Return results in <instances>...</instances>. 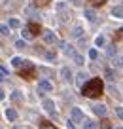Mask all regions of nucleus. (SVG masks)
<instances>
[{
	"label": "nucleus",
	"mask_w": 123,
	"mask_h": 129,
	"mask_svg": "<svg viewBox=\"0 0 123 129\" xmlns=\"http://www.w3.org/2000/svg\"><path fill=\"white\" fill-rule=\"evenodd\" d=\"M102 91H104V84H102L100 78H91V80H87L81 85V93H84L85 97H91V99L99 97Z\"/></svg>",
	"instance_id": "nucleus-1"
},
{
	"label": "nucleus",
	"mask_w": 123,
	"mask_h": 129,
	"mask_svg": "<svg viewBox=\"0 0 123 129\" xmlns=\"http://www.w3.org/2000/svg\"><path fill=\"white\" fill-rule=\"evenodd\" d=\"M34 64L32 63H28V61H23V64L19 67V76L21 78H25V80H30L32 76H34Z\"/></svg>",
	"instance_id": "nucleus-2"
},
{
	"label": "nucleus",
	"mask_w": 123,
	"mask_h": 129,
	"mask_svg": "<svg viewBox=\"0 0 123 129\" xmlns=\"http://www.w3.org/2000/svg\"><path fill=\"white\" fill-rule=\"evenodd\" d=\"M42 105H44V110L49 114V116L57 118V106H55V103H53L51 99H46V101H42Z\"/></svg>",
	"instance_id": "nucleus-3"
},
{
	"label": "nucleus",
	"mask_w": 123,
	"mask_h": 129,
	"mask_svg": "<svg viewBox=\"0 0 123 129\" xmlns=\"http://www.w3.org/2000/svg\"><path fill=\"white\" fill-rule=\"evenodd\" d=\"M70 116H72V123H84V112L79 108H72V112H70Z\"/></svg>",
	"instance_id": "nucleus-4"
},
{
	"label": "nucleus",
	"mask_w": 123,
	"mask_h": 129,
	"mask_svg": "<svg viewBox=\"0 0 123 129\" xmlns=\"http://www.w3.org/2000/svg\"><path fill=\"white\" fill-rule=\"evenodd\" d=\"M25 30H27L30 36H36V34L40 32V25L38 23H28L27 27H25Z\"/></svg>",
	"instance_id": "nucleus-5"
},
{
	"label": "nucleus",
	"mask_w": 123,
	"mask_h": 129,
	"mask_svg": "<svg viewBox=\"0 0 123 129\" xmlns=\"http://www.w3.org/2000/svg\"><path fill=\"white\" fill-rule=\"evenodd\" d=\"M10 99H12L13 103H23V101H25V97H23V93H21L19 89H13V91L10 93Z\"/></svg>",
	"instance_id": "nucleus-6"
},
{
	"label": "nucleus",
	"mask_w": 123,
	"mask_h": 129,
	"mask_svg": "<svg viewBox=\"0 0 123 129\" xmlns=\"http://www.w3.org/2000/svg\"><path fill=\"white\" fill-rule=\"evenodd\" d=\"M40 93H48V91H51L53 89V85H51V82H48V80H40Z\"/></svg>",
	"instance_id": "nucleus-7"
},
{
	"label": "nucleus",
	"mask_w": 123,
	"mask_h": 129,
	"mask_svg": "<svg viewBox=\"0 0 123 129\" xmlns=\"http://www.w3.org/2000/svg\"><path fill=\"white\" fill-rule=\"evenodd\" d=\"M59 48L63 49L64 53H66L68 57H74L76 55V51H74V48H72V46H68V44H63V42H59Z\"/></svg>",
	"instance_id": "nucleus-8"
},
{
	"label": "nucleus",
	"mask_w": 123,
	"mask_h": 129,
	"mask_svg": "<svg viewBox=\"0 0 123 129\" xmlns=\"http://www.w3.org/2000/svg\"><path fill=\"white\" fill-rule=\"evenodd\" d=\"M61 78H63L64 82H72V70L68 69V67H63V69H61Z\"/></svg>",
	"instance_id": "nucleus-9"
},
{
	"label": "nucleus",
	"mask_w": 123,
	"mask_h": 129,
	"mask_svg": "<svg viewBox=\"0 0 123 129\" xmlns=\"http://www.w3.org/2000/svg\"><path fill=\"white\" fill-rule=\"evenodd\" d=\"M93 112H95L97 116L104 118V116H106V106H104V105H95V106H93Z\"/></svg>",
	"instance_id": "nucleus-10"
},
{
	"label": "nucleus",
	"mask_w": 123,
	"mask_h": 129,
	"mask_svg": "<svg viewBox=\"0 0 123 129\" xmlns=\"http://www.w3.org/2000/svg\"><path fill=\"white\" fill-rule=\"evenodd\" d=\"M44 42H48V44H55V42H57V36L53 34V32L46 30V32H44Z\"/></svg>",
	"instance_id": "nucleus-11"
},
{
	"label": "nucleus",
	"mask_w": 123,
	"mask_h": 129,
	"mask_svg": "<svg viewBox=\"0 0 123 129\" xmlns=\"http://www.w3.org/2000/svg\"><path fill=\"white\" fill-rule=\"evenodd\" d=\"M70 34H72V38H81V36H84V27L76 25V27L72 28V32H70Z\"/></svg>",
	"instance_id": "nucleus-12"
},
{
	"label": "nucleus",
	"mask_w": 123,
	"mask_h": 129,
	"mask_svg": "<svg viewBox=\"0 0 123 129\" xmlns=\"http://www.w3.org/2000/svg\"><path fill=\"white\" fill-rule=\"evenodd\" d=\"M6 120H8V121H15L17 120V112L13 108H8V110H6Z\"/></svg>",
	"instance_id": "nucleus-13"
},
{
	"label": "nucleus",
	"mask_w": 123,
	"mask_h": 129,
	"mask_svg": "<svg viewBox=\"0 0 123 129\" xmlns=\"http://www.w3.org/2000/svg\"><path fill=\"white\" fill-rule=\"evenodd\" d=\"M95 44H97V48H104V46H106V38H104L102 34H99V36L95 38Z\"/></svg>",
	"instance_id": "nucleus-14"
},
{
	"label": "nucleus",
	"mask_w": 123,
	"mask_h": 129,
	"mask_svg": "<svg viewBox=\"0 0 123 129\" xmlns=\"http://www.w3.org/2000/svg\"><path fill=\"white\" fill-rule=\"evenodd\" d=\"M17 27H21V21L17 19V17H12L10 23H8V28H17Z\"/></svg>",
	"instance_id": "nucleus-15"
},
{
	"label": "nucleus",
	"mask_w": 123,
	"mask_h": 129,
	"mask_svg": "<svg viewBox=\"0 0 123 129\" xmlns=\"http://www.w3.org/2000/svg\"><path fill=\"white\" fill-rule=\"evenodd\" d=\"M84 129H99L93 120H84Z\"/></svg>",
	"instance_id": "nucleus-16"
},
{
	"label": "nucleus",
	"mask_w": 123,
	"mask_h": 129,
	"mask_svg": "<svg viewBox=\"0 0 123 129\" xmlns=\"http://www.w3.org/2000/svg\"><path fill=\"white\" fill-rule=\"evenodd\" d=\"M104 72H106V78H108V80H115V78H117V72H115L114 69H106Z\"/></svg>",
	"instance_id": "nucleus-17"
},
{
	"label": "nucleus",
	"mask_w": 123,
	"mask_h": 129,
	"mask_svg": "<svg viewBox=\"0 0 123 129\" xmlns=\"http://www.w3.org/2000/svg\"><path fill=\"white\" fill-rule=\"evenodd\" d=\"M40 129H57V127L53 123H49L48 120H42V121H40Z\"/></svg>",
	"instance_id": "nucleus-18"
},
{
	"label": "nucleus",
	"mask_w": 123,
	"mask_h": 129,
	"mask_svg": "<svg viewBox=\"0 0 123 129\" xmlns=\"http://www.w3.org/2000/svg\"><path fill=\"white\" fill-rule=\"evenodd\" d=\"M84 15L87 17L89 21H97V13L93 12V10H85V12H84Z\"/></svg>",
	"instance_id": "nucleus-19"
},
{
	"label": "nucleus",
	"mask_w": 123,
	"mask_h": 129,
	"mask_svg": "<svg viewBox=\"0 0 123 129\" xmlns=\"http://www.w3.org/2000/svg\"><path fill=\"white\" fill-rule=\"evenodd\" d=\"M112 15L119 19V17L123 15V13H121V6H114V8H112Z\"/></svg>",
	"instance_id": "nucleus-20"
},
{
	"label": "nucleus",
	"mask_w": 123,
	"mask_h": 129,
	"mask_svg": "<svg viewBox=\"0 0 123 129\" xmlns=\"http://www.w3.org/2000/svg\"><path fill=\"white\" fill-rule=\"evenodd\" d=\"M21 64H23V59H21V57H13V59H12V67H15V69H19Z\"/></svg>",
	"instance_id": "nucleus-21"
},
{
	"label": "nucleus",
	"mask_w": 123,
	"mask_h": 129,
	"mask_svg": "<svg viewBox=\"0 0 123 129\" xmlns=\"http://www.w3.org/2000/svg\"><path fill=\"white\" fill-rule=\"evenodd\" d=\"M76 82H78V85L81 87V85H84V82H85V72H78V78H76Z\"/></svg>",
	"instance_id": "nucleus-22"
},
{
	"label": "nucleus",
	"mask_w": 123,
	"mask_h": 129,
	"mask_svg": "<svg viewBox=\"0 0 123 129\" xmlns=\"http://www.w3.org/2000/svg\"><path fill=\"white\" fill-rule=\"evenodd\" d=\"M74 61H76V64H79V67H81V64L85 63V59H84V55H78V53H76L74 55Z\"/></svg>",
	"instance_id": "nucleus-23"
},
{
	"label": "nucleus",
	"mask_w": 123,
	"mask_h": 129,
	"mask_svg": "<svg viewBox=\"0 0 123 129\" xmlns=\"http://www.w3.org/2000/svg\"><path fill=\"white\" fill-rule=\"evenodd\" d=\"M0 32L4 34V36H8L10 34V28H8V25H4V23H0Z\"/></svg>",
	"instance_id": "nucleus-24"
},
{
	"label": "nucleus",
	"mask_w": 123,
	"mask_h": 129,
	"mask_svg": "<svg viewBox=\"0 0 123 129\" xmlns=\"http://www.w3.org/2000/svg\"><path fill=\"white\" fill-rule=\"evenodd\" d=\"M112 64H114V67H117V69H119V67H121V59H119V57H112Z\"/></svg>",
	"instance_id": "nucleus-25"
},
{
	"label": "nucleus",
	"mask_w": 123,
	"mask_h": 129,
	"mask_svg": "<svg viewBox=\"0 0 123 129\" xmlns=\"http://www.w3.org/2000/svg\"><path fill=\"white\" fill-rule=\"evenodd\" d=\"M64 8H66V4H64V2H57V4H55V10H57V12H63Z\"/></svg>",
	"instance_id": "nucleus-26"
},
{
	"label": "nucleus",
	"mask_w": 123,
	"mask_h": 129,
	"mask_svg": "<svg viewBox=\"0 0 123 129\" xmlns=\"http://www.w3.org/2000/svg\"><path fill=\"white\" fill-rule=\"evenodd\" d=\"M100 129H110V121H108L106 118H104V120L100 121Z\"/></svg>",
	"instance_id": "nucleus-27"
},
{
	"label": "nucleus",
	"mask_w": 123,
	"mask_h": 129,
	"mask_svg": "<svg viewBox=\"0 0 123 129\" xmlns=\"http://www.w3.org/2000/svg\"><path fill=\"white\" fill-rule=\"evenodd\" d=\"M25 46H27V42H25V40H17V42H15V48H17V49H23Z\"/></svg>",
	"instance_id": "nucleus-28"
},
{
	"label": "nucleus",
	"mask_w": 123,
	"mask_h": 129,
	"mask_svg": "<svg viewBox=\"0 0 123 129\" xmlns=\"http://www.w3.org/2000/svg\"><path fill=\"white\" fill-rule=\"evenodd\" d=\"M89 57H91L93 61H95V59H99V51H97V49H91V51H89Z\"/></svg>",
	"instance_id": "nucleus-29"
},
{
	"label": "nucleus",
	"mask_w": 123,
	"mask_h": 129,
	"mask_svg": "<svg viewBox=\"0 0 123 129\" xmlns=\"http://www.w3.org/2000/svg\"><path fill=\"white\" fill-rule=\"evenodd\" d=\"M114 53H115V48H114V46H108V55L114 57Z\"/></svg>",
	"instance_id": "nucleus-30"
},
{
	"label": "nucleus",
	"mask_w": 123,
	"mask_h": 129,
	"mask_svg": "<svg viewBox=\"0 0 123 129\" xmlns=\"http://www.w3.org/2000/svg\"><path fill=\"white\" fill-rule=\"evenodd\" d=\"M78 46H79V48H84V46H85V38H84V36L78 38Z\"/></svg>",
	"instance_id": "nucleus-31"
},
{
	"label": "nucleus",
	"mask_w": 123,
	"mask_h": 129,
	"mask_svg": "<svg viewBox=\"0 0 123 129\" xmlns=\"http://www.w3.org/2000/svg\"><path fill=\"white\" fill-rule=\"evenodd\" d=\"M91 2H93V4H95V6H102L104 2H106V0H91Z\"/></svg>",
	"instance_id": "nucleus-32"
},
{
	"label": "nucleus",
	"mask_w": 123,
	"mask_h": 129,
	"mask_svg": "<svg viewBox=\"0 0 123 129\" xmlns=\"http://www.w3.org/2000/svg\"><path fill=\"white\" fill-rule=\"evenodd\" d=\"M48 2H49V0H36V4H38V6H46Z\"/></svg>",
	"instance_id": "nucleus-33"
},
{
	"label": "nucleus",
	"mask_w": 123,
	"mask_h": 129,
	"mask_svg": "<svg viewBox=\"0 0 123 129\" xmlns=\"http://www.w3.org/2000/svg\"><path fill=\"white\" fill-rule=\"evenodd\" d=\"M46 57H48L49 61H55V53H46Z\"/></svg>",
	"instance_id": "nucleus-34"
},
{
	"label": "nucleus",
	"mask_w": 123,
	"mask_h": 129,
	"mask_svg": "<svg viewBox=\"0 0 123 129\" xmlns=\"http://www.w3.org/2000/svg\"><path fill=\"white\" fill-rule=\"evenodd\" d=\"M23 38H25V40H28V38H32V36H30V34H28V32H27V30H25V28H23Z\"/></svg>",
	"instance_id": "nucleus-35"
},
{
	"label": "nucleus",
	"mask_w": 123,
	"mask_h": 129,
	"mask_svg": "<svg viewBox=\"0 0 123 129\" xmlns=\"http://www.w3.org/2000/svg\"><path fill=\"white\" fill-rule=\"evenodd\" d=\"M70 2H72L74 6H81V2H84V0H70Z\"/></svg>",
	"instance_id": "nucleus-36"
},
{
	"label": "nucleus",
	"mask_w": 123,
	"mask_h": 129,
	"mask_svg": "<svg viewBox=\"0 0 123 129\" xmlns=\"http://www.w3.org/2000/svg\"><path fill=\"white\" fill-rule=\"evenodd\" d=\"M115 114H117V116H119V118H121V116H123V110H121V106H117V110H115Z\"/></svg>",
	"instance_id": "nucleus-37"
},
{
	"label": "nucleus",
	"mask_w": 123,
	"mask_h": 129,
	"mask_svg": "<svg viewBox=\"0 0 123 129\" xmlns=\"http://www.w3.org/2000/svg\"><path fill=\"white\" fill-rule=\"evenodd\" d=\"M2 99H6V93H4V89L0 87V101H2Z\"/></svg>",
	"instance_id": "nucleus-38"
},
{
	"label": "nucleus",
	"mask_w": 123,
	"mask_h": 129,
	"mask_svg": "<svg viewBox=\"0 0 123 129\" xmlns=\"http://www.w3.org/2000/svg\"><path fill=\"white\" fill-rule=\"evenodd\" d=\"M2 80H4V74H2V72H0V82H2Z\"/></svg>",
	"instance_id": "nucleus-39"
},
{
	"label": "nucleus",
	"mask_w": 123,
	"mask_h": 129,
	"mask_svg": "<svg viewBox=\"0 0 123 129\" xmlns=\"http://www.w3.org/2000/svg\"><path fill=\"white\" fill-rule=\"evenodd\" d=\"M115 129H121V127H115Z\"/></svg>",
	"instance_id": "nucleus-40"
}]
</instances>
